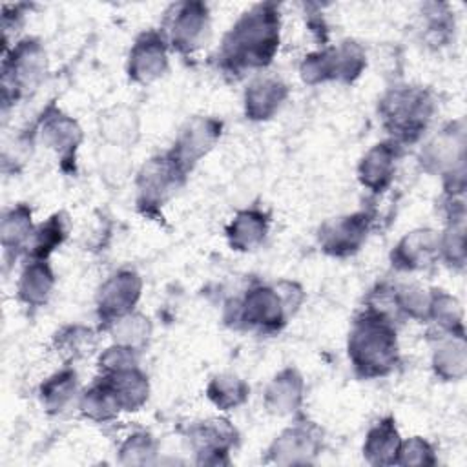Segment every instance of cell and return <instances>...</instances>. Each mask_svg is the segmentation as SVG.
Wrapping results in <instances>:
<instances>
[{"instance_id": "cell-1", "label": "cell", "mask_w": 467, "mask_h": 467, "mask_svg": "<svg viewBox=\"0 0 467 467\" xmlns=\"http://www.w3.org/2000/svg\"><path fill=\"white\" fill-rule=\"evenodd\" d=\"M281 42V13L274 2L244 11L223 36L217 60L230 73L266 67Z\"/></svg>"}, {"instance_id": "cell-2", "label": "cell", "mask_w": 467, "mask_h": 467, "mask_svg": "<svg viewBox=\"0 0 467 467\" xmlns=\"http://www.w3.org/2000/svg\"><path fill=\"white\" fill-rule=\"evenodd\" d=\"M347 352L359 378L374 379L390 374L400 361L394 321L365 308L352 323Z\"/></svg>"}, {"instance_id": "cell-3", "label": "cell", "mask_w": 467, "mask_h": 467, "mask_svg": "<svg viewBox=\"0 0 467 467\" xmlns=\"http://www.w3.org/2000/svg\"><path fill=\"white\" fill-rule=\"evenodd\" d=\"M434 108L431 91L418 86H396L381 97L378 113L392 142L410 144L427 130Z\"/></svg>"}, {"instance_id": "cell-4", "label": "cell", "mask_w": 467, "mask_h": 467, "mask_svg": "<svg viewBox=\"0 0 467 467\" xmlns=\"http://www.w3.org/2000/svg\"><path fill=\"white\" fill-rule=\"evenodd\" d=\"M47 55L40 40L27 36L4 49L2 100L4 106L33 91L46 77Z\"/></svg>"}, {"instance_id": "cell-5", "label": "cell", "mask_w": 467, "mask_h": 467, "mask_svg": "<svg viewBox=\"0 0 467 467\" xmlns=\"http://www.w3.org/2000/svg\"><path fill=\"white\" fill-rule=\"evenodd\" d=\"M232 314H224L226 323L239 325L265 334L279 332L290 316L277 288L268 285H254L243 299L230 301Z\"/></svg>"}, {"instance_id": "cell-6", "label": "cell", "mask_w": 467, "mask_h": 467, "mask_svg": "<svg viewBox=\"0 0 467 467\" xmlns=\"http://www.w3.org/2000/svg\"><path fill=\"white\" fill-rule=\"evenodd\" d=\"M164 38L168 46L182 55L199 49L210 33V9L204 2H179L166 13Z\"/></svg>"}, {"instance_id": "cell-7", "label": "cell", "mask_w": 467, "mask_h": 467, "mask_svg": "<svg viewBox=\"0 0 467 467\" xmlns=\"http://www.w3.org/2000/svg\"><path fill=\"white\" fill-rule=\"evenodd\" d=\"M186 171L166 151L151 157L137 177V202L142 210L162 206L186 181Z\"/></svg>"}, {"instance_id": "cell-8", "label": "cell", "mask_w": 467, "mask_h": 467, "mask_svg": "<svg viewBox=\"0 0 467 467\" xmlns=\"http://www.w3.org/2000/svg\"><path fill=\"white\" fill-rule=\"evenodd\" d=\"M142 294V279L135 270L122 268L109 275L97 292V314L104 327L133 312Z\"/></svg>"}, {"instance_id": "cell-9", "label": "cell", "mask_w": 467, "mask_h": 467, "mask_svg": "<svg viewBox=\"0 0 467 467\" xmlns=\"http://www.w3.org/2000/svg\"><path fill=\"white\" fill-rule=\"evenodd\" d=\"M372 217L367 212H354L325 221L317 230L319 248L332 257H348L367 241Z\"/></svg>"}, {"instance_id": "cell-10", "label": "cell", "mask_w": 467, "mask_h": 467, "mask_svg": "<svg viewBox=\"0 0 467 467\" xmlns=\"http://www.w3.org/2000/svg\"><path fill=\"white\" fill-rule=\"evenodd\" d=\"M223 131V122L213 117H192L181 128L171 150L173 161L190 173L192 168L215 146Z\"/></svg>"}, {"instance_id": "cell-11", "label": "cell", "mask_w": 467, "mask_h": 467, "mask_svg": "<svg viewBox=\"0 0 467 467\" xmlns=\"http://www.w3.org/2000/svg\"><path fill=\"white\" fill-rule=\"evenodd\" d=\"M168 42L162 31L140 33L128 55V77L137 84H150L162 77L168 69Z\"/></svg>"}, {"instance_id": "cell-12", "label": "cell", "mask_w": 467, "mask_h": 467, "mask_svg": "<svg viewBox=\"0 0 467 467\" xmlns=\"http://www.w3.org/2000/svg\"><path fill=\"white\" fill-rule=\"evenodd\" d=\"M190 447L199 456V463H228V452L237 441L235 427L224 418L197 421L188 431Z\"/></svg>"}, {"instance_id": "cell-13", "label": "cell", "mask_w": 467, "mask_h": 467, "mask_svg": "<svg viewBox=\"0 0 467 467\" xmlns=\"http://www.w3.org/2000/svg\"><path fill=\"white\" fill-rule=\"evenodd\" d=\"M321 449V432L314 423L297 421L286 427L268 447V458L279 465L310 463Z\"/></svg>"}, {"instance_id": "cell-14", "label": "cell", "mask_w": 467, "mask_h": 467, "mask_svg": "<svg viewBox=\"0 0 467 467\" xmlns=\"http://www.w3.org/2000/svg\"><path fill=\"white\" fill-rule=\"evenodd\" d=\"M440 257V234L431 228H418L405 234L390 252L396 270H423Z\"/></svg>"}, {"instance_id": "cell-15", "label": "cell", "mask_w": 467, "mask_h": 467, "mask_svg": "<svg viewBox=\"0 0 467 467\" xmlns=\"http://www.w3.org/2000/svg\"><path fill=\"white\" fill-rule=\"evenodd\" d=\"M463 128H456V124H451L423 146L420 153V162L423 170L431 173L447 175L449 171L463 166Z\"/></svg>"}, {"instance_id": "cell-16", "label": "cell", "mask_w": 467, "mask_h": 467, "mask_svg": "<svg viewBox=\"0 0 467 467\" xmlns=\"http://www.w3.org/2000/svg\"><path fill=\"white\" fill-rule=\"evenodd\" d=\"M288 99V86L277 77H257L244 89V115L250 120L263 122L272 119Z\"/></svg>"}, {"instance_id": "cell-17", "label": "cell", "mask_w": 467, "mask_h": 467, "mask_svg": "<svg viewBox=\"0 0 467 467\" xmlns=\"http://www.w3.org/2000/svg\"><path fill=\"white\" fill-rule=\"evenodd\" d=\"M400 144L387 140L374 144L359 161L358 179L359 182L374 193L387 190L394 179L396 161L400 155Z\"/></svg>"}, {"instance_id": "cell-18", "label": "cell", "mask_w": 467, "mask_h": 467, "mask_svg": "<svg viewBox=\"0 0 467 467\" xmlns=\"http://www.w3.org/2000/svg\"><path fill=\"white\" fill-rule=\"evenodd\" d=\"M40 139L60 157V162L66 164L75 159V151L82 142V130L69 115L49 109L40 124Z\"/></svg>"}, {"instance_id": "cell-19", "label": "cell", "mask_w": 467, "mask_h": 467, "mask_svg": "<svg viewBox=\"0 0 467 467\" xmlns=\"http://www.w3.org/2000/svg\"><path fill=\"white\" fill-rule=\"evenodd\" d=\"M305 381L303 376L288 367L279 370L265 389V407L268 412L285 416L296 412L303 403Z\"/></svg>"}, {"instance_id": "cell-20", "label": "cell", "mask_w": 467, "mask_h": 467, "mask_svg": "<svg viewBox=\"0 0 467 467\" xmlns=\"http://www.w3.org/2000/svg\"><path fill=\"white\" fill-rule=\"evenodd\" d=\"M55 286V274L47 259H29L22 268L16 283V297L27 306H42L47 303Z\"/></svg>"}, {"instance_id": "cell-21", "label": "cell", "mask_w": 467, "mask_h": 467, "mask_svg": "<svg viewBox=\"0 0 467 467\" xmlns=\"http://www.w3.org/2000/svg\"><path fill=\"white\" fill-rule=\"evenodd\" d=\"M432 368L445 381H458L467 372L465 334L440 330L438 345L432 352Z\"/></svg>"}, {"instance_id": "cell-22", "label": "cell", "mask_w": 467, "mask_h": 467, "mask_svg": "<svg viewBox=\"0 0 467 467\" xmlns=\"http://www.w3.org/2000/svg\"><path fill=\"white\" fill-rule=\"evenodd\" d=\"M401 438L392 416L378 420L367 432L363 456L372 465H392L398 462Z\"/></svg>"}, {"instance_id": "cell-23", "label": "cell", "mask_w": 467, "mask_h": 467, "mask_svg": "<svg viewBox=\"0 0 467 467\" xmlns=\"http://www.w3.org/2000/svg\"><path fill=\"white\" fill-rule=\"evenodd\" d=\"M268 234V215L261 210L248 208L234 215L226 226V239L234 250L248 252L257 248Z\"/></svg>"}, {"instance_id": "cell-24", "label": "cell", "mask_w": 467, "mask_h": 467, "mask_svg": "<svg viewBox=\"0 0 467 467\" xmlns=\"http://www.w3.org/2000/svg\"><path fill=\"white\" fill-rule=\"evenodd\" d=\"M102 378L111 387L122 410H139L146 403L150 394V381L139 365L102 374Z\"/></svg>"}, {"instance_id": "cell-25", "label": "cell", "mask_w": 467, "mask_h": 467, "mask_svg": "<svg viewBox=\"0 0 467 467\" xmlns=\"http://www.w3.org/2000/svg\"><path fill=\"white\" fill-rule=\"evenodd\" d=\"M33 230V212L27 204L20 202L5 210L0 219V243L5 255H16L26 250Z\"/></svg>"}, {"instance_id": "cell-26", "label": "cell", "mask_w": 467, "mask_h": 467, "mask_svg": "<svg viewBox=\"0 0 467 467\" xmlns=\"http://www.w3.org/2000/svg\"><path fill=\"white\" fill-rule=\"evenodd\" d=\"M99 130L106 142L115 146H130L139 137L137 113L128 106H113L100 113Z\"/></svg>"}, {"instance_id": "cell-27", "label": "cell", "mask_w": 467, "mask_h": 467, "mask_svg": "<svg viewBox=\"0 0 467 467\" xmlns=\"http://www.w3.org/2000/svg\"><path fill=\"white\" fill-rule=\"evenodd\" d=\"M77 394V372L69 367L55 372L38 389V398L46 412L58 414L67 409Z\"/></svg>"}, {"instance_id": "cell-28", "label": "cell", "mask_w": 467, "mask_h": 467, "mask_svg": "<svg viewBox=\"0 0 467 467\" xmlns=\"http://www.w3.org/2000/svg\"><path fill=\"white\" fill-rule=\"evenodd\" d=\"M78 409L93 421H109L122 410L111 387L102 376L80 396Z\"/></svg>"}, {"instance_id": "cell-29", "label": "cell", "mask_w": 467, "mask_h": 467, "mask_svg": "<svg viewBox=\"0 0 467 467\" xmlns=\"http://www.w3.org/2000/svg\"><path fill=\"white\" fill-rule=\"evenodd\" d=\"M66 232L67 228H66L64 215L62 213L51 215L49 219L35 226L27 241L26 254L29 255V259H47L51 252L62 244V241L66 239Z\"/></svg>"}, {"instance_id": "cell-30", "label": "cell", "mask_w": 467, "mask_h": 467, "mask_svg": "<svg viewBox=\"0 0 467 467\" xmlns=\"http://www.w3.org/2000/svg\"><path fill=\"white\" fill-rule=\"evenodd\" d=\"M250 387L244 379L234 374H217L210 379L206 387L208 400L219 409V410H232L239 405H243L248 400Z\"/></svg>"}, {"instance_id": "cell-31", "label": "cell", "mask_w": 467, "mask_h": 467, "mask_svg": "<svg viewBox=\"0 0 467 467\" xmlns=\"http://www.w3.org/2000/svg\"><path fill=\"white\" fill-rule=\"evenodd\" d=\"M465 210L462 202L451 206V221L445 232L440 235V255L449 265L463 266L465 263Z\"/></svg>"}, {"instance_id": "cell-32", "label": "cell", "mask_w": 467, "mask_h": 467, "mask_svg": "<svg viewBox=\"0 0 467 467\" xmlns=\"http://www.w3.org/2000/svg\"><path fill=\"white\" fill-rule=\"evenodd\" d=\"M109 330H111L113 341L117 345H124V347L140 350L151 336V323L144 314L131 312V314L117 319L113 325H109Z\"/></svg>"}, {"instance_id": "cell-33", "label": "cell", "mask_w": 467, "mask_h": 467, "mask_svg": "<svg viewBox=\"0 0 467 467\" xmlns=\"http://www.w3.org/2000/svg\"><path fill=\"white\" fill-rule=\"evenodd\" d=\"M427 319H432L438 325V328L443 332L465 334L463 323H462L460 303L443 290L431 292V305H429Z\"/></svg>"}, {"instance_id": "cell-34", "label": "cell", "mask_w": 467, "mask_h": 467, "mask_svg": "<svg viewBox=\"0 0 467 467\" xmlns=\"http://www.w3.org/2000/svg\"><path fill=\"white\" fill-rule=\"evenodd\" d=\"M299 73H301L303 82H306L310 86L337 80L334 46L308 53L299 66Z\"/></svg>"}, {"instance_id": "cell-35", "label": "cell", "mask_w": 467, "mask_h": 467, "mask_svg": "<svg viewBox=\"0 0 467 467\" xmlns=\"http://www.w3.org/2000/svg\"><path fill=\"white\" fill-rule=\"evenodd\" d=\"M336 51V67H337V80L350 84L354 82L367 66V55L361 44L356 40H343L334 46Z\"/></svg>"}, {"instance_id": "cell-36", "label": "cell", "mask_w": 467, "mask_h": 467, "mask_svg": "<svg viewBox=\"0 0 467 467\" xmlns=\"http://www.w3.org/2000/svg\"><path fill=\"white\" fill-rule=\"evenodd\" d=\"M394 303L400 316H407L412 319H427L431 292L416 286V285H392Z\"/></svg>"}, {"instance_id": "cell-37", "label": "cell", "mask_w": 467, "mask_h": 467, "mask_svg": "<svg viewBox=\"0 0 467 467\" xmlns=\"http://www.w3.org/2000/svg\"><path fill=\"white\" fill-rule=\"evenodd\" d=\"M155 452L157 443L153 436L148 432H135L122 441L119 449V458L124 465H146L153 462Z\"/></svg>"}, {"instance_id": "cell-38", "label": "cell", "mask_w": 467, "mask_h": 467, "mask_svg": "<svg viewBox=\"0 0 467 467\" xmlns=\"http://www.w3.org/2000/svg\"><path fill=\"white\" fill-rule=\"evenodd\" d=\"M55 345L66 359H75L93 345V332L80 325H69L55 334Z\"/></svg>"}, {"instance_id": "cell-39", "label": "cell", "mask_w": 467, "mask_h": 467, "mask_svg": "<svg viewBox=\"0 0 467 467\" xmlns=\"http://www.w3.org/2000/svg\"><path fill=\"white\" fill-rule=\"evenodd\" d=\"M400 465H434V451L431 443L420 436L401 440L400 452H398V462Z\"/></svg>"}, {"instance_id": "cell-40", "label": "cell", "mask_w": 467, "mask_h": 467, "mask_svg": "<svg viewBox=\"0 0 467 467\" xmlns=\"http://www.w3.org/2000/svg\"><path fill=\"white\" fill-rule=\"evenodd\" d=\"M137 354L139 350L124 347V345H117L113 343V347L106 348L100 358H99V368L102 374H109V372H117L128 367H135L137 365Z\"/></svg>"}]
</instances>
